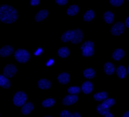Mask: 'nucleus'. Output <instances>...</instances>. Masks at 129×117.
<instances>
[{
	"label": "nucleus",
	"mask_w": 129,
	"mask_h": 117,
	"mask_svg": "<svg viewBox=\"0 0 129 117\" xmlns=\"http://www.w3.org/2000/svg\"><path fill=\"white\" fill-rule=\"evenodd\" d=\"M18 18L16 9L10 5H2L0 7V20L5 24H12Z\"/></svg>",
	"instance_id": "1"
},
{
	"label": "nucleus",
	"mask_w": 129,
	"mask_h": 117,
	"mask_svg": "<svg viewBox=\"0 0 129 117\" xmlns=\"http://www.w3.org/2000/svg\"><path fill=\"white\" fill-rule=\"evenodd\" d=\"M114 103H115V102H114V100L112 99V98L107 99L106 101L103 102L100 105L97 106V108H96L97 112H98L100 114H102V115L105 116L106 114H108L109 113V108L111 107V106H113Z\"/></svg>",
	"instance_id": "2"
},
{
	"label": "nucleus",
	"mask_w": 129,
	"mask_h": 117,
	"mask_svg": "<svg viewBox=\"0 0 129 117\" xmlns=\"http://www.w3.org/2000/svg\"><path fill=\"white\" fill-rule=\"evenodd\" d=\"M82 55L84 56H91L94 54V43L91 41H87L81 46Z\"/></svg>",
	"instance_id": "3"
},
{
	"label": "nucleus",
	"mask_w": 129,
	"mask_h": 117,
	"mask_svg": "<svg viewBox=\"0 0 129 117\" xmlns=\"http://www.w3.org/2000/svg\"><path fill=\"white\" fill-rule=\"evenodd\" d=\"M29 57H30L29 53L27 51H25V49H17L15 53L16 60L17 62H21V63H22V62H27L29 60Z\"/></svg>",
	"instance_id": "4"
},
{
	"label": "nucleus",
	"mask_w": 129,
	"mask_h": 117,
	"mask_svg": "<svg viewBox=\"0 0 129 117\" xmlns=\"http://www.w3.org/2000/svg\"><path fill=\"white\" fill-rule=\"evenodd\" d=\"M26 100H27V95L22 91H19L17 93H16V95L13 97L14 104L16 106H17V107L25 105L26 104Z\"/></svg>",
	"instance_id": "5"
},
{
	"label": "nucleus",
	"mask_w": 129,
	"mask_h": 117,
	"mask_svg": "<svg viewBox=\"0 0 129 117\" xmlns=\"http://www.w3.org/2000/svg\"><path fill=\"white\" fill-rule=\"evenodd\" d=\"M124 30H125V24L123 23L118 22L112 26L111 33L114 35V36H119V35H121L124 32Z\"/></svg>",
	"instance_id": "6"
},
{
	"label": "nucleus",
	"mask_w": 129,
	"mask_h": 117,
	"mask_svg": "<svg viewBox=\"0 0 129 117\" xmlns=\"http://www.w3.org/2000/svg\"><path fill=\"white\" fill-rule=\"evenodd\" d=\"M16 71H17V70H16L15 65H13V64H8L4 69V76L10 78V77L13 76L16 73Z\"/></svg>",
	"instance_id": "7"
},
{
	"label": "nucleus",
	"mask_w": 129,
	"mask_h": 117,
	"mask_svg": "<svg viewBox=\"0 0 129 117\" xmlns=\"http://www.w3.org/2000/svg\"><path fill=\"white\" fill-rule=\"evenodd\" d=\"M78 95H69L64 98L63 101H62V103L66 106H69V105H72V104H74L76 102H78Z\"/></svg>",
	"instance_id": "8"
},
{
	"label": "nucleus",
	"mask_w": 129,
	"mask_h": 117,
	"mask_svg": "<svg viewBox=\"0 0 129 117\" xmlns=\"http://www.w3.org/2000/svg\"><path fill=\"white\" fill-rule=\"evenodd\" d=\"M74 35H75V32L74 30H68V31H66L61 37V40L64 42V43H66V42H69V41H72L73 40L74 38Z\"/></svg>",
	"instance_id": "9"
},
{
	"label": "nucleus",
	"mask_w": 129,
	"mask_h": 117,
	"mask_svg": "<svg viewBox=\"0 0 129 117\" xmlns=\"http://www.w3.org/2000/svg\"><path fill=\"white\" fill-rule=\"evenodd\" d=\"M13 51H14L13 48L10 45H7V46L3 47L0 49V55H1V56H3V57H5V56L11 55V54L13 53Z\"/></svg>",
	"instance_id": "10"
},
{
	"label": "nucleus",
	"mask_w": 129,
	"mask_h": 117,
	"mask_svg": "<svg viewBox=\"0 0 129 117\" xmlns=\"http://www.w3.org/2000/svg\"><path fill=\"white\" fill-rule=\"evenodd\" d=\"M75 35H74V38L72 40V43L74 44H77V43H79L83 39V32L82 30H79V29H77V30H74Z\"/></svg>",
	"instance_id": "11"
},
{
	"label": "nucleus",
	"mask_w": 129,
	"mask_h": 117,
	"mask_svg": "<svg viewBox=\"0 0 129 117\" xmlns=\"http://www.w3.org/2000/svg\"><path fill=\"white\" fill-rule=\"evenodd\" d=\"M52 86L51 81L47 79H41L38 81V87L41 89H48Z\"/></svg>",
	"instance_id": "12"
},
{
	"label": "nucleus",
	"mask_w": 129,
	"mask_h": 117,
	"mask_svg": "<svg viewBox=\"0 0 129 117\" xmlns=\"http://www.w3.org/2000/svg\"><path fill=\"white\" fill-rule=\"evenodd\" d=\"M82 90L84 94H89L93 90V84L89 81H85L82 85Z\"/></svg>",
	"instance_id": "13"
},
{
	"label": "nucleus",
	"mask_w": 129,
	"mask_h": 117,
	"mask_svg": "<svg viewBox=\"0 0 129 117\" xmlns=\"http://www.w3.org/2000/svg\"><path fill=\"white\" fill-rule=\"evenodd\" d=\"M47 15H48V11H47V10H41L36 14V16H35V20H36L37 22H41V21H42L43 19H45L47 16Z\"/></svg>",
	"instance_id": "14"
},
{
	"label": "nucleus",
	"mask_w": 129,
	"mask_h": 117,
	"mask_svg": "<svg viewBox=\"0 0 129 117\" xmlns=\"http://www.w3.org/2000/svg\"><path fill=\"white\" fill-rule=\"evenodd\" d=\"M0 86L4 89H9L10 87V81H9V79L7 77H5V76H0Z\"/></svg>",
	"instance_id": "15"
},
{
	"label": "nucleus",
	"mask_w": 129,
	"mask_h": 117,
	"mask_svg": "<svg viewBox=\"0 0 129 117\" xmlns=\"http://www.w3.org/2000/svg\"><path fill=\"white\" fill-rule=\"evenodd\" d=\"M58 81L62 84H66L69 82L70 81V76L67 73H61L59 76H58Z\"/></svg>",
	"instance_id": "16"
},
{
	"label": "nucleus",
	"mask_w": 129,
	"mask_h": 117,
	"mask_svg": "<svg viewBox=\"0 0 129 117\" xmlns=\"http://www.w3.org/2000/svg\"><path fill=\"white\" fill-rule=\"evenodd\" d=\"M33 109H34V106H33V104L31 103V102H28V103H26L25 105L22 106V113L23 114H28Z\"/></svg>",
	"instance_id": "17"
},
{
	"label": "nucleus",
	"mask_w": 129,
	"mask_h": 117,
	"mask_svg": "<svg viewBox=\"0 0 129 117\" xmlns=\"http://www.w3.org/2000/svg\"><path fill=\"white\" fill-rule=\"evenodd\" d=\"M108 97V94L107 92H101V93H97L94 95V99L95 101L102 102V101H106Z\"/></svg>",
	"instance_id": "18"
},
{
	"label": "nucleus",
	"mask_w": 129,
	"mask_h": 117,
	"mask_svg": "<svg viewBox=\"0 0 129 117\" xmlns=\"http://www.w3.org/2000/svg\"><path fill=\"white\" fill-rule=\"evenodd\" d=\"M124 55H125V53H124L123 49H115L113 53V58L114 60H116V61H119V60H120L123 57Z\"/></svg>",
	"instance_id": "19"
},
{
	"label": "nucleus",
	"mask_w": 129,
	"mask_h": 117,
	"mask_svg": "<svg viewBox=\"0 0 129 117\" xmlns=\"http://www.w3.org/2000/svg\"><path fill=\"white\" fill-rule=\"evenodd\" d=\"M104 71L107 75H112L114 72V66L111 62H107L104 65Z\"/></svg>",
	"instance_id": "20"
},
{
	"label": "nucleus",
	"mask_w": 129,
	"mask_h": 117,
	"mask_svg": "<svg viewBox=\"0 0 129 117\" xmlns=\"http://www.w3.org/2000/svg\"><path fill=\"white\" fill-rule=\"evenodd\" d=\"M58 54H59V56H60V57L66 58V57H67V56L70 55V51H69V49H68V48L62 47V48H60V49H59Z\"/></svg>",
	"instance_id": "21"
},
{
	"label": "nucleus",
	"mask_w": 129,
	"mask_h": 117,
	"mask_svg": "<svg viewBox=\"0 0 129 117\" xmlns=\"http://www.w3.org/2000/svg\"><path fill=\"white\" fill-rule=\"evenodd\" d=\"M84 76L85 78H87V79L94 78L95 76V72L93 69H86L84 71Z\"/></svg>",
	"instance_id": "22"
},
{
	"label": "nucleus",
	"mask_w": 129,
	"mask_h": 117,
	"mask_svg": "<svg viewBox=\"0 0 129 117\" xmlns=\"http://www.w3.org/2000/svg\"><path fill=\"white\" fill-rule=\"evenodd\" d=\"M116 73H117V76L121 79H124L126 77V68L124 66H119L118 69L116 70Z\"/></svg>",
	"instance_id": "23"
},
{
	"label": "nucleus",
	"mask_w": 129,
	"mask_h": 117,
	"mask_svg": "<svg viewBox=\"0 0 129 117\" xmlns=\"http://www.w3.org/2000/svg\"><path fill=\"white\" fill-rule=\"evenodd\" d=\"M78 5H72L67 9V14L69 16H75L78 12Z\"/></svg>",
	"instance_id": "24"
},
{
	"label": "nucleus",
	"mask_w": 129,
	"mask_h": 117,
	"mask_svg": "<svg viewBox=\"0 0 129 117\" xmlns=\"http://www.w3.org/2000/svg\"><path fill=\"white\" fill-rule=\"evenodd\" d=\"M104 20H105V22L107 23V24H111V23H113V21H114V14L112 13V12H110V11L105 12V14H104Z\"/></svg>",
	"instance_id": "25"
},
{
	"label": "nucleus",
	"mask_w": 129,
	"mask_h": 117,
	"mask_svg": "<svg viewBox=\"0 0 129 117\" xmlns=\"http://www.w3.org/2000/svg\"><path fill=\"white\" fill-rule=\"evenodd\" d=\"M95 18V13L93 10H88V11L86 12V13L84 14V21H87V22H89V21H91L93 19V18Z\"/></svg>",
	"instance_id": "26"
},
{
	"label": "nucleus",
	"mask_w": 129,
	"mask_h": 117,
	"mask_svg": "<svg viewBox=\"0 0 129 117\" xmlns=\"http://www.w3.org/2000/svg\"><path fill=\"white\" fill-rule=\"evenodd\" d=\"M55 103V100L53 99V98H48V99L45 100L42 102V106L45 108H50Z\"/></svg>",
	"instance_id": "27"
},
{
	"label": "nucleus",
	"mask_w": 129,
	"mask_h": 117,
	"mask_svg": "<svg viewBox=\"0 0 129 117\" xmlns=\"http://www.w3.org/2000/svg\"><path fill=\"white\" fill-rule=\"evenodd\" d=\"M68 93L70 95H77V94H78L80 92V88L78 87H76V86H72V87H70L68 89Z\"/></svg>",
	"instance_id": "28"
},
{
	"label": "nucleus",
	"mask_w": 129,
	"mask_h": 117,
	"mask_svg": "<svg viewBox=\"0 0 129 117\" xmlns=\"http://www.w3.org/2000/svg\"><path fill=\"white\" fill-rule=\"evenodd\" d=\"M123 0H110L109 3L113 6H120L123 4Z\"/></svg>",
	"instance_id": "29"
},
{
	"label": "nucleus",
	"mask_w": 129,
	"mask_h": 117,
	"mask_svg": "<svg viewBox=\"0 0 129 117\" xmlns=\"http://www.w3.org/2000/svg\"><path fill=\"white\" fill-rule=\"evenodd\" d=\"M72 114L68 111V110H63L61 113H60V117H72Z\"/></svg>",
	"instance_id": "30"
},
{
	"label": "nucleus",
	"mask_w": 129,
	"mask_h": 117,
	"mask_svg": "<svg viewBox=\"0 0 129 117\" xmlns=\"http://www.w3.org/2000/svg\"><path fill=\"white\" fill-rule=\"evenodd\" d=\"M56 3L59 5H64L67 4V1L66 0H56Z\"/></svg>",
	"instance_id": "31"
},
{
	"label": "nucleus",
	"mask_w": 129,
	"mask_h": 117,
	"mask_svg": "<svg viewBox=\"0 0 129 117\" xmlns=\"http://www.w3.org/2000/svg\"><path fill=\"white\" fill-rule=\"evenodd\" d=\"M30 4H31V5H33V6L38 5L39 4H40V1H39V0H31Z\"/></svg>",
	"instance_id": "32"
},
{
	"label": "nucleus",
	"mask_w": 129,
	"mask_h": 117,
	"mask_svg": "<svg viewBox=\"0 0 129 117\" xmlns=\"http://www.w3.org/2000/svg\"><path fill=\"white\" fill-rule=\"evenodd\" d=\"M72 117H81V115L79 114V113L76 112V113H73V114H72Z\"/></svg>",
	"instance_id": "33"
},
{
	"label": "nucleus",
	"mask_w": 129,
	"mask_h": 117,
	"mask_svg": "<svg viewBox=\"0 0 129 117\" xmlns=\"http://www.w3.org/2000/svg\"><path fill=\"white\" fill-rule=\"evenodd\" d=\"M125 25L127 27V28H129V16L126 19V23H125Z\"/></svg>",
	"instance_id": "34"
},
{
	"label": "nucleus",
	"mask_w": 129,
	"mask_h": 117,
	"mask_svg": "<svg viewBox=\"0 0 129 117\" xmlns=\"http://www.w3.org/2000/svg\"><path fill=\"white\" fill-rule=\"evenodd\" d=\"M122 117H129V111L125 113V114H123V116H122Z\"/></svg>",
	"instance_id": "35"
},
{
	"label": "nucleus",
	"mask_w": 129,
	"mask_h": 117,
	"mask_svg": "<svg viewBox=\"0 0 129 117\" xmlns=\"http://www.w3.org/2000/svg\"><path fill=\"white\" fill-rule=\"evenodd\" d=\"M105 117H114V115L112 114H110V113H109L108 114H106Z\"/></svg>",
	"instance_id": "36"
},
{
	"label": "nucleus",
	"mask_w": 129,
	"mask_h": 117,
	"mask_svg": "<svg viewBox=\"0 0 129 117\" xmlns=\"http://www.w3.org/2000/svg\"><path fill=\"white\" fill-rule=\"evenodd\" d=\"M127 72H128V74H129V65H128V68H127Z\"/></svg>",
	"instance_id": "37"
},
{
	"label": "nucleus",
	"mask_w": 129,
	"mask_h": 117,
	"mask_svg": "<svg viewBox=\"0 0 129 117\" xmlns=\"http://www.w3.org/2000/svg\"><path fill=\"white\" fill-rule=\"evenodd\" d=\"M45 117H51V116H45Z\"/></svg>",
	"instance_id": "38"
}]
</instances>
